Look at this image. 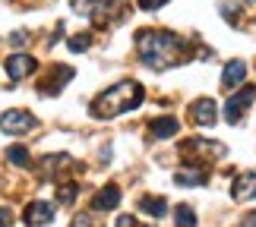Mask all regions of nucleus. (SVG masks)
<instances>
[{
  "label": "nucleus",
  "mask_w": 256,
  "mask_h": 227,
  "mask_svg": "<svg viewBox=\"0 0 256 227\" xmlns=\"http://www.w3.org/2000/svg\"><path fill=\"white\" fill-rule=\"evenodd\" d=\"M136 51L152 70H164V66H177L184 57H190V44L174 32H162V28H142L136 35Z\"/></svg>",
  "instance_id": "1"
},
{
  "label": "nucleus",
  "mask_w": 256,
  "mask_h": 227,
  "mask_svg": "<svg viewBox=\"0 0 256 227\" xmlns=\"http://www.w3.org/2000/svg\"><path fill=\"white\" fill-rule=\"evenodd\" d=\"M142 85L140 82H120V85H114V88H108V92H102L92 101V117H98V120H108V117H117V114H126V111H133V107H140L142 104Z\"/></svg>",
  "instance_id": "2"
},
{
  "label": "nucleus",
  "mask_w": 256,
  "mask_h": 227,
  "mask_svg": "<svg viewBox=\"0 0 256 227\" xmlns=\"http://www.w3.org/2000/svg\"><path fill=\"white\" fill-rule=\"evenodd\" d=\"M253 101H256V85H244L238 95L228 98V104H224V120H228V123H240L244 111H247Z\"/></svg>",
  "instance_id": "3"
},
{
  "label": "nucleus",
  "mask_w": 256,
  "mask_h": 227,
  "mask_svg": "<svg viewBox=\"0 0 256 227\" xmlns=\"http://www.w3.org/2000/svg\"><path fill=\"white\" fill-rule=\"evenodd\" d=\"M0 130L10 136H22L28 130H35V117L28 111H6V114H0Z\"/></svg>",
  "instance_id": "4"
},
{
  "label": "nucleus",
  "mask_w": 256,
  "mask_h": 227,
  "mask_svg": "<svg viewBox=\"0 0 256 227\" xmlns=\"http://www.w3.org/2000/svg\"><path fill=\"white\" fill-rule=\"evenodd\" d=\"M6 76H10V82H22L26 76H32L35 73V57L32 54H10L6 57Z\"/></svg>",
  "instance_id": "5"
},
{
  "label": "nucleus",
  "mask_w": 256,
  "mask_h": 227,
  "mask_svg": "<svg viewBox=\"0 0 256 227\" xmlns=\"http://www.w3.org/2000/svg\"><path fill=\"white\" fill-rule=\"evenodd\" d=\"M190 117H193V123H200V126H212L218 120V107H215L212 98H196L190 104Z\"/></svg>",
  "instance_id": "6"
},
{
  "label": "nucleus",
  "mask_w": 256,
  "mask_h": 227,
  "mask_svg": "<svg viewBox=\"0 0 256 227\" xmlns=\"http://www.w3.org/2000/svg\"><path fill=\"white\" fill-rule=\"evenodd\" d=\"M231 196H234L238 202H250V199H256V174L247 171V174L234 177V183H231Z\"/></svg>",
  "instance_id": "7"
},
{
  "label": "nucleus",
  "mask_w": 256,
  "mask_h": 227,
  "mask_svg": "<svg viewBox=\"0 0 256 227\" xmlns=\"http://www.w3.org/2000/svg\"><path fill=\"white\" fill-rule=\"evenodd\" d=\"M184 155H209V158H222L224 155V145L218 142H209V139H186L180 145Z\"/></svg>",
  "instance_id": "8"
},
{
  "label": "nucleus",
  "mask_w": 256,
  "mask_h": 227,
  "mask_svg": "<svg viewBox=\"0 0 256 227\" xmlns=\"http://www.w3.org/2000/svg\"><path fill=\"white\" fill-rule=\"evenodd\" d=\"M73 79V66H54L51 76L42 82V95H54V92H60V88L66 85Z\"/></svg>",
  "instance_id": "9"
},
{
  "label": "nucleus",
  "mask_w": 256,
  "mask_h": 227,
  "mask_svg": "<svg viewBox=\"0 0 256 227\" xmlns=\"http://www.w3.org/2000/svg\"><path fill=\"white\" fill-rule=\"evenodd\" d=\"M54 221V209L48 202H32L26 209V224L28 227H44V224H51Z\"/></svg>",
  "instance_id": "10"
},
{
  "label": "nucleus",
  "mask_w": 256,
  "mask_h": 227,
  "mask_svg": "<svg viewBox=\"0 0 256 227\" xmlns=\"http://www.w3.org/2000/svg\"><path fill=\"white\" fill-rule=\"evenodd\" d=\"M244 79H247V63L244 60H231L228 66H224V73H222V88H238Z\"/></svg>",
  "instance_id": "11"
},
{
  "label": "nucleus",
  "mask_w": 256,
  "mask_h": 227,
  "mask_svg": "<svg viewBox=\"0 0 256 227\" xmlns=\"http://www.w3.org/2000/svg\"><path fill=\"white\" fill-rule=\"evenodd\" d=\"M117 205H120V190H117V186H104L92 199V212H111Z\"/></svg>",
  "instance_id": "12"
},
{
  "label": "nucleus",
  "mask_w": 256,
  "mask_h": 227,
  "mask_svg": "<svg viewBox=\"0 0 256 227\" xmlns=\"http://www.w3.org/2000/svg\"><path fill=\"white\" fill-rule=\"evenodd\" d=\"M180 130V123L174 120V117H155V120L149 123V133L152 139H171V136Z\"/></svg>",
  "instance_id": "13"
},
{
  "label": "nucleus",
  "mask_w": 256,
  "mask_h": 227,
  "mask_svg": "<svg viewBox=\"0 0 256 227\" xmlns=\"http://www.w3.org/2000/svg\"><path fill=\"white\" fill-rule=\"evenodd\" d=\"M140 212L152 215V218H164V215H168V202H164L162 196H142V199H140Z\"/></svg>",
  "instance_id": "14"
},
{
  "label": "nucleus",
  "mask_w": 256,
  "mask_h": 227,
  "mask_svg": "<svg viewBox=\"0 0 256 227\" xmlns=\"http://www.w3.org/2000/svg\"><path fill=\"white\" fill-rule=\"evenodd\" d=\"M206 180H209V174L200 171V167H190V171H177L174 174V183L177 186H202Z\"/></svg>",
  "instance_id": "15"
},
{
  "label": "nucleus",
  "mask_w": 256,
  "mask_h": 227,
  "mask_svg": "<svg viewBox=\"0 0 256 227\" xmlns=\"http://www.w3.org/2000/svg\"><path fill=\"white\" fill-rule=\"evenodd\" d=\"M66 164H70L66 155H48V158H42V164H38V174H42V177H54L57 171H64Z\"/></svg>",
  "instance_id": "16"
},
{
  "label": "nucleus",
  "mask_w": 256,
  "mask_h": 227,
  "mask_svg": "<svg viewBox=\"0 0 256 227\" xmlns=\"http://www.w3.org/2000/svg\"><path fill=\"white\" fill-rule=\"evenodd\" d=\"M174 224L177 227H196V215L190 205H177L174 209Z\"/></svg>",
  "instance_id": "17"
},
{
  "label": "nucleus",
  "mask_w": 256,
  "mask_h": 227,
  "mask_svg": "<svg viewBox=\"0 0 256 227\" xmlns=\"http://www.w3.org/2000/svg\"><path fill=\"white\" fill-rule=\"evenodd\" d=\"M76 196H80V186H76V183H64V186H57V199H60V205H70Z\"/></svg>",
  "instance_id": "18"
},
{
  "label": "nucleus",
  "mask_w": 256,
  "mask_h": 227,
  "mask_svg": "<svg viewBox=\"0 0 256 227\" xmlns=\"http://www.w3.org/2000/svg\"><path fill=\"white\" fill-rule=\"evenodd\" d=\"M6 158H10L16 167H26V164H28V149H22V145H13V149L6 152Z\"/></svg>",
  "instance_id": "19"
},
{
  "label": "nucleus",
  "mask_w": 256,
  "mask_h": 227,
  "mask_svg": "<svg viewBox=\"0 0 256 227\" xmlns=\"http://www.w3.org/2000/svg\"><path fill=\"white\" fill-rule=\"evenodd\" d=\"M88 44H92V38H88V35H73V38H70V51H73V54L86 51Z\"/></svg>",
  "instance_id": "20"
},
{
  "label": "nucleus",
  "mask_w": 256,
  "mask_h": 227,
  "mask_svg": "<svg viewBox=\"0 0 256 227\" xmlns=\"http://www.w3.org/2000/svg\"><path fill=\"white\" fill-rule=\"evenodd\" d=\"M114 227H142V224H140V221H136V218H133V215H120V218H117V221H114Z\"/></svg>",
  "instance_id": "21"
},
{
  "label": "nucleus",
  "mask_w": 256,
  "mask_h": 227,
  "mask_svg": "<svg viewBox=\"0 0 256 227\" xmlns=\"http://www.w3.org/2000/svg\"><path fill=\"white\" fill-rule=\"evenodd\" d=\"M168 0H140V6L142 9H158V6H164Z\"/></svg>",
  "instance_id": "22"
},
{
  "label": "nucleus",
  "mask_w": 256,
  "mask_h": 227,
  "mask_svg": "<svg viewBox=\"0 0 256 227\" xmlns=\"http://www.w3.org/2000/svg\"><path fill=\"white\" fill-rule=\"evenodd\" d=\"M10 41H13L16 47H22V44L28 41V38H26V32H13V35H10Z\"/></svg>",
  "instance_id": "23"
},
{
  "label": "nucleus",
  "mask_w": 256,
  "mask_h": 227,
  "mask_svg": "<svg viewBox=\"0 0 256 227\" xmlns=\"http://www.w3.org/2000/svg\"><path fill=\"white\" fill-rule=\"evenodd\" d=\"M73 227H92V218H88V215H76Z\"/></svg>",
  "instance_id": "24"
},
{
  "label": "nucleus",
  "mask_w": 256,
  "mask_h": 227,
  "mask_svg": "<svg viewBox=\"0 0 256 227\" xmlns=\"http://www.w3.org/2000/svg\"><path fill=\"white\" fill-rule=\"evenodd\" d=\"M10 221H13L10 218V209H0V227H10Z\"/></svg>",
  "instance_id": "25"
},
{
  "label": "nucleus",
  "mask_w": 256,
  "mask_h": 227,
  "mask_svg": "<svg viewBox=\"0 0 256 227\" xmlns=\"http://www.w3.org/2000/svg\"><path fill=\"white\" fill-rule=\"evenodd\" d=\"M240 227H256V212H250V215H247V218H244V221H240Z\"/></svg>",
  "instance_id": "26"
},
{
  "label": "nucleus",
  "mask_w": 256,
  "mask_h": 227,
  "mask_svg": "<svg viewBox=\"0 0 256 227\" xmlns=\"http://www.w3.org/2000/svg\"><path fill=\"white\" fill-rule=\"evenodd\" d=\"M247 3H253V0H247Z\"/></svg>",
  "instance_id": "27"
}]
</instances>
